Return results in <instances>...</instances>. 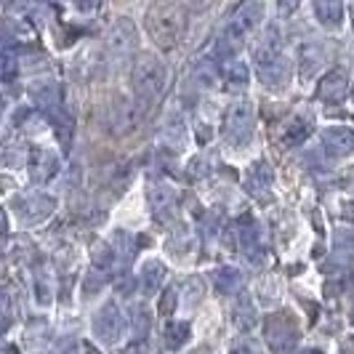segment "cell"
<instances>
[{
	"instance_id": "cell-13",
	"label": "cell",
	"mask_w": 354,
	"mask_h": 354,
	"mask_svg": "<svg viewBox=\"0 0 354 354\" xmlns=\"http://www.w3.org/2000/svg\"><path fill=\"white\" fill-rule=\"evenodd\" d=\"M187 333H189V325H181V322L174 325V328L168 330V336H171V346H178V344L187 338Z\"/></svg>"
},
{
	"instance_id": "cell-17",
	"label": "cell",
	"mask_w": 354,
	"mask_h": 354,
	"mask_svg": "<svg viewBox=\"0 0 354 354\" xmlns=\"http://www.w3.org/2000/svg\"><path fill=\"white\" fill-rule=\"evenodd\" d=\"M312 354H317V352H312Z\"/></svg>"
},
{
	"instance_id": "cell-14",
	"label": "cell",
	"mask_w": 354,
	"mask_h": 354,
	"mask_svg": "<svg viewBox=\"0 0 354 354\" xmlns=\"http://www.w3.org/2000/svg\"><path fill=\"white\" fill-rule=\"evenodd\" d=\"M248 80V70L243 67V64H234L230 72V83H234V86H243Z\"/></svg>"
},
{
	"instance_id": "cell-11",
	"label": "cell",
	"mask_w": 354,
	"mask_h": 354,
	"mask_svg": "<svg viewBox=\"0 0 354 354\" xmlns=\"http://www.w3.org/2000/svg\"><path fill=\"white\" fill-rule=\"evenodd\" d=\"M315 8H317L322 24H338V19H341V3H317Z\"/></svg>"
},
{
	"instance_id": "cell-5",
	"label": "cell",
	"mask_w": 354,
	"mask_h": 354,
	"mask_svg": "<svg viewBox=\"0 0 354 354\" xmlns=\"http://www.w3.org/2000/svg\"><path fill=\"white\" fill-rule=\"evenodd\" d=\"M346 91H349V83H346V75L341 70H333L330 75H325V80L319 83V96L322 99H330V102L344 99Z\"/></svg>"
},
{
	"instance_id": "cell-2",
	"label": "cell",
	"mask_w": 354,
	"mask_h": 354,
	"mask_svg": "<svg viewBox=\"0 0 354 354\" xmlns=\"http://www.w3.org/2000/svg\"><path fill=\"white\" fill-rule=\"evenodd\" d=\"M133 83H136V91L142 96H155L162 88V83H165L162 64L155 62V59H149V56H144L142 62L136 64V70H133Z\"/></svg>"
},
{
	"instance_id": "cell-3",
	"label": "cell",
	"mask_w": 354,
	"mask_h": 354,
	"mask_svg": "<svg viewBox=\"0 0 354 354\" xmlns=\"http://www.w3.org/2000/svg\"><path fill=\"white\" fill-rule=\"evenodd\" d=\"M266 338H269L274 352H285L296 344V328L285 315H274V317L266 319Z\"/></svg>"
},
{
	"instance_id": "cell-4",
	"label": "cell",
	"mask_w": 354,
	"mask_h": 354,
	"mask_svg": "<svg viewBox=\"0 0 354 354\" xmlns=\"http://www.w3.org/2000/svg\"><path fill=\"white\" fill-rule=\"evenodd\" d=\"M325 147H328V152L330 155H336V158H344V155H352L354 152V131L352 128H328L325 131Z\"/></svg>"
},
{
	"instance_id": "cell-9",
	"label": "cell",
	"mask_w": 354,
	"mask_h": 354,
	"mask_svg": "<svg viewBox=\"0 0 354 354\" xmlns=\"http://www.w3.org/2000/svg\"><path fill=\"white\" fill-rule=\"evenodd\" d=\"M30 165H32V174H35V178H51L53 171H56V160L48 158V155H46V152H40V149H35V152H32Z\"/></svg>"
},
{
	"instance_id": "cell-12",
	"label": "cell",
	"mask_w": 354,
	"mask_h": 354,
	"mask_svg": "<svg viewBox=\"0 0 354 354\" xmlns=\"http://www.w3.org/2000/svg\"><path fill=\"white\" fill-rule=\"evenodd\" d=\"M147 288L152 290V288H158L160 285V280H162V266H158V264H149L147 266Z\"/></svg>"
},
{
	"instance_id": "cell-16",
	"label": "cell",
	"mask_w": 354,
	"mask_h": 354,
	"mask_svg": "<svg viewBox=\"0 0 354 354\" xmlns=\"http://www.w3.org/2000/svg\"><path fill=\"white\" fill-rule=\"evenodd\" d=\"M352 96H354V86H352Z\"/></svg>"
},
{
	"instance_id": "cell-6",
	"label": "cell",
	"mask_w": 354,
	"mask_h": 354,
	"mask_svg": "<svg viewBox=\"0 0 354 354\" xmlns=\"http://www.w3.org/2000/svg\"><path fill=\"white\" fill-rule=\"evenodd\" d=\"M120 330H123V322L118 317V309L115 306H106L104 312L99 315V319H96V333L102 338H106V341H115V338L120 336Z\"/></svg>"
},
{
	"instance_id": "cell-10",
	"label": "cell",
	"mask_w": 354,
	"mask_h": 354,
	"mask_svg": "<svg viewBox=\"0 0 354 354\" xmlns=\"http://www.w3.org/2000/svg\"><path fill=\"white\" fill-rule=\"evenodd\" d=\"M309 131H312V125L304 123V120H293V125H288V133H285V144L288 147H296V144H301L306 136H309Z\"/></svg>"
},
{
	"instance_id": "cell-15",
	"label": "cell",
	"mask_w": 354,
	"mask_h": 354,
	"mask_svg": "<svg viewBox=\"0 0 354 354\" xmlns=\"http://www.w3.org/2000/svg\"><path fill=\"white\" fill-rule=\"evenodd\" d=\"M174 304H176V293L168 290V293L162 296V301H160V315H168V312L174 309Z\"/></svg>"
},
{
	"instance_id": "cell-1",
	"label": "cell",
	"mask_w": 354,
	"mask_h": 354,
	"mask_svg": "<svg viewBox=\"0 0 354 354\" xmlns=\"http://www.w3.org/2000/svg\"><path fill=\"white\" fill-rule=\"evenodd\" d=\"M147 24H149V35L158 40V46L171 48L178 40L184 19H181L178 8H174V6H158V8L149 14V21H147Z\"/></svg>"
},
{
	"instance_id": "cell-7",
	"label": "cell",
	"mask_w": 354,
	"mask_h": 354,
	"mask_svg": "<svg viewBox=\"0 0 354 354\" xmlns=\"http://www.w3.org/2000/svg\"><path fill=\"white\" fill-rule=\"evenodd\" d=\"M250 120H253V112H250L248 104H234L227 115V125L230 131H250Z\"/></svg>"
},
{
	"instance_id": "cell-8",
	"label": "cell",
	"mask_w": 354,
	"mask_h": 354,
	"mask_svg": "<svg viewBox=\"0 0 354 354\" xmlns=\"http://www.w3.org/2000/svg\"><path fill=\"white\" fill-rule=\"evenodd\" d=\"M131 40H133V27L128 21H118L109 32V46L118 51H125V48H131Z\"/></svg>"
}]
</instances>
